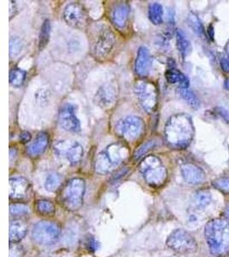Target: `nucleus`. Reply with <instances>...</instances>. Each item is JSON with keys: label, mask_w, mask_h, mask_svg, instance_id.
Wrapping results in <instances>:
<instances>
[{"label": "nucleus", "mask_w": 229, "mask_h": 257, "mask_svg": "<svg viewBox=\"0 0 229 257\" xmlns=\"http://www.w3.org/2000/svg\"><path fill=\"white\" fill-rule=\"evenodd\" d=\"M26 78V71L19 68L12 69L10 72V83L13 87H21Z\"/></svg>", "instance_id": "cd10ccee"}, {"label": "nucleus", "mask_w": 229, "mask_h": 257, "mask_svg": "<svg viewBox=\"0 0 229 257\" xmlns=\"http://www.w3.org/2000/svg\"><path fill=\"white\" fill-rule=\"evenodd\" d=\"M63 18L68 25L73 28H82L86 24L85 12L78 4H69L64 10Z\"/></svg>", "instance_id": "f8f14e48"}, {"label": "nucleus", "mask_w": 229, "mask_h": 257, "mask_svg": "<svg viewBox=\"0 0 229 257\" xmlns=\"http://www.w3.org/2000/svg\"><path fill=\"white\" fill-rule=\"evenodd\" d=\"M171 257H179V256H171Z\"/></svg>", "instance_id": "a18cd8bd"}, {"label": "nucleus", "mask_w": 229, "mask_h": 257, "mask_svg": "<svg viewBox=\"0 0 229 257\" xmlns=\"http://www.w3.org/2000/svg\"><path fill=\"white\" fill-rule=\"evenodd\" d=\"M224 215H225V218H226V220H228L229 221V205L226 207V209H225Z\"/></svg>", "instance_id": "79ce46f5"}, {"label": "nucleus", "mask_w": 229, "mask_h": 257, "mask_svg": "<svg viewBox=\"0 0 229 257\" xmlns=\"http://www.w3.org/2000/svg\"><path fill=\"white\" fill-rule=\"evenodd\" d=\"M49 98H50V93L45 88H41L36 94V100L41 104H44V103L47 104V99L49 100Z\"/></svg>", "instance_id": "c9c22d12"}, {"label": "nucleus", "mask_w": 229, "mask_h": 257, "mask_svg": "<svg viewBox=\"0 0 229 257\" xmlns=\"http://www.w3.org/2000/svg\"><path fill=\"white\" fill-rule=\"evenodd\" d=\"M30 183L23 177H15L10 179V198L12 200H22L25 198L29 190Z\"/></svg>", "instance_id": "4468645a"}, {"label": "nucleus", "mask_w": 229, "mask_h": 257, "mask_svg": "<svg viewBox=\"0 0 229 257\" xmlns=\"http://www.w3.org/2000/svg\"><path fill=\"white\" fill-rule=\"evenodd\" d=\"M213 186L225 194H229V177H221L213 181Z\"/></svg>", "instance_id": "473e14b6"}, {"label": "nucleus", "mask_w": 229, "mask_h": 257, "mask_svg": "<svg viewBox=\"0 0 229 257\" xmlns=\"http://www.w3.org/2000/svg\"><path fill=\"white\" fill-rule=\"evenodd\" d=\"M115 45V35L110 28L103 26L96 35L94 53L98 59H105L112 52Z\"/></svg>", "instance_id": "1a4fd4ad"}, {"label": "nucleus", "mask_w": 229, "mask_h": 257, "mask_svg": "<svg viewBox=\"0 0 229 257\" xmlns=\"http://www.w3.org/2000/svg\"><path fill=\"white\" fill-rule=\"evenodd\" d=\"M36 210L41 215L51 216L55 213V207L49 201L41 200L36 203Z\"/></svg>", "instance_id": "c756f323"}, {"label": "nucleus", "mask_w": 229, "mask_h": 257, "mask_svg": "<svg viewBox=\"0 0 229 257\" xmlns=\"http://www.w3.org/2000/svg\"><path fill=\"white\" fill-rule=\"evenodd\" d=\"M145 131V123L138 116H127L116 124V132L124 139L133 142L141 138Z\"/></svg>", "instance_id": "0eeeda50"}, {"label": "nucleus", "mask_w": 229, "mask_h": 257, "mask_svg": "<svg viewBox=\"0 0 229 257\" xmlns=\"http://www.w3.org/2000/svg\"><path fill=\"white\" fill-rule=\"evenodd\" d=\"M163 17V8L158 3H153L149 7V18L150 22L155 25H160L162 24Z\"/></svg>", "instance_id": "a878e982"}, {"label": "nucleus", "mask_w": 229, "mask_h": 257, "mask_svg": "<svg viewBox=\"0 0 229 257\" xmlns=\"http://www.w3.org/2000/svg\"><path fill=\"white\" fill-rule=\"evenodd\" d=\"M130 14V6L127 4H121L112 12V20L118 27L124 28L127 24Z\"/></svg>", "instance_id": "412c9836"}, {"label": "nucleus", "mask_w": 229, "mask_h": 257, "mask_svg": "<svg viewBox=\"0 0 229 257\" xmlns=\"http://www.w3.org/2000/svg\"><path fill=\"white\" fill-rule=\"evenodd\" d=\"M206 242L214 256L225 257L229 254V221L214 219L205 226Z\"/></svg>", "instance_id": "f03ea898"}, {"label": "nucleus", "mask_w": 229, "mask_h": 257, "mask_svg": "<svg viewBox=\"0 0 229 257\" xmlns=\"http://www.w3.org/2000/svg\"><path fill=\"white\" fill-rule=\"evenodd\" d=\"M51 33V24L50 21L47 19L44 21V23L42 24L39 35V49L40 51L44 49L47 47V45L49 42L50 39Z\"/></svg>", "instance_id": "b1692460"}, {"label": "nucleus", "mask_w": 229, "mask_h": 257, "mask_svg": "<svg viewBox=\"0 0 229 257\" xmlns=\"http://www.w3.org/2000/svg\"><path fill=\"white\" fill-rule=\"evenodd\" d=\"M224 85H225V88H226V89H228L229 90V79H226V81H225V83H224Z\"/></svg>", "instance_id": "c03bdc74"}, {"label": "nucleus", "mask_w": 229, "mask_h": 257, "mask_svg": "<svg viewBox=\"0 0 229 257\" xmlns=\"http://www.w3.org/2000/svg\"><path fill=\"white\" fill-rule=\"evenodd\" d=\"M212 201L211 194L208 190H203L197 191L194 195L193 202L195 206L198 208H204L210 204Z\"/></svg>", "instance_id": "393cba45"}, {"label": "nucleus", "mask_w": 229, "mask_h": 257, "mask_svg": "<svg viewBox=\"0 0 229 257\" xmlns=\"http://www.w3.org/2000/svg\"><path fill=\"white\" fill-rule=\"evenodd\" d=\"M31 135L30 132H24L20 135V141L23 144H28L31 140Z\"/></svg>", "instance_id": "58836bf2"}, {"label": "nucleus", "mask_w": 229, "mask_h": 257, "mask_svg": "<svg viewBox=\"0 0 229 257\" xmlns=\"http://www.w3.org/2000/svg\"><path fill=\"white\" fill-rule=\"evenodd\" d=\"M114 167L116 166L110 159L106 151L99 153L97 155L95 161H94V170L98 174H100V175L107 174L114 168Z\"/></svg>", "instance_id": "f3484780"}, {"label": "nucleus", "mask_w": 229, "mask_h": 257, "mask_svg": "<svg viewBox=\"0 0 229 257\" xmlns=\"http://www.w3.org/2000/svg\"><path fill=\"white\" fill-rule=\"evenodd\" d=\"M139 168L145 181L150 187H161L168 178L167 169L162 166L161 160L154 155L144 158Z\"/></svg>", "instance_id": "7ed1b4c3"}, {"label": "nucleus", "mask_w": 229, "mask_h": 257, "mask_svg": "<svg viewBox=\"0 0 229 257\" xmlns=\"http://www.w3.org/2000/svg\"><path fill=\"white\" fill-rule=\"evenodd\" d=\"M75 106L67 104L62 107L59 111V124L62 128L68 132L77 133L81 131V123L76 116Z\"/></svg>", "instance_id": "9b49d317"}, {"label": "nucleus", "mask_w": 229, "mask_h": 257, "mask_svg": "<svg viewBox=\"0 0 229 257\" xmlns=\"http://www.w3.org/2000/svg\"><path fill=\"white\" fill-rule=\"evenodd\" d=\"M54 151L57 155L66 159L71 165L79 163L83 156V149L81 144L72 141H59L54 145Z\"/></svg>", "instance_id": "9d476101"}, {"label": "nucleus", "mask_w": 229, "mask_h": 257, "mask_svg": "<svg viewBox=\"0 0 229 257\" xmlns=\"http://www.w3.org/2000/svg\"><path fill=\"white\" fill-rule=\"evenodd\" d=\"M10 212L12 215L20 216L29 213V207L24 204H12L10 207Z\"/></svg>", "instance_id": "f704fd0d"}, {"label": "nucleus", "mask_w": 229, "mask_h": 257, "mask_svg": "<svg viewBox=\"0 0 229 257\" xmlns=\"http://www.w3.org/2000/svg\"><path fill=\"white\" fill-rule=\"evenodd\" d=\"M28 231V225L23 220H15L10 225V242L17 243L23 239Z\"/></svg>", "instance_id": "6ab92c4d"}, {"label": "nucleus", "mask_w": 229, "mask_h": 257, "mask_svg": "<svg viewBox=\"0 0 229 257\" xmlns=\"http://www.w3.org/2000/svg\"><path fill=\"white\" fill-rule=\"evenodd\" d=\"M189 24L191 26V29L193 30L194 32L196 33L200 37H204L205 32L203 30V24L199 20V18H197V16L194 13H190L188 18Z\"/></svg>", "instance_id": "7c9ffc66"}, {"label": "nucleus", "mask_w": 229, "mask_h": 257, "mask_svg": "<svg viewBox=\"0 0 229 257\" xmlns=\"http://www.w3.org/2000/svg\"><path fill=\"white\" fill-rule=\"evenodd\" d=\"M60 235V229L54 223L41 221L33 229L32 237L37 243L41 245H51L58 241Z\"/></svg>", "instance_id": "6e6552de"}, {"label": "nucleus", "mask_w": 229, "mask_h": 257, "mask_svg": "<svg viewBox=\"0 0 229 257\" xmlns=\"http://www.w3.org/2000/svg\"><path fill=\"white\" fill-rule=\"evenodd\" d=\"M220 67L226 72L229 73V59L226 58V56L222 57L220 59Z\"/></svg>", "instance_id": "e433bc0d"}, {"label": "nucleus", "mask_w": 229, "mask_h": 257, "mask_svg": "<svg viewBox=\"0 0 229 257\" xmlns=\"http://www.w3.org/2000/svg\"><path fill=\"white\" fill-rule=\"evenodd\" d=\"M166 141L174 149H185L193 139L194 126L191 117L178 113L169 117L164 128Z\"/></svg>", "instance_id": "f257e3e1"}, {"label": "nucleus", "mask_w": 229, "mask_h": 257, "mask_svg": "<svg viewBox=\"0 0 229 257\" xmlns=\"http://www.w3.org/2000/svg\"><path fill=\"white\" fill-rule=\"evenodd\" d=\"M151 56L146 47H141L138 49V55L135 61V71L138 76L144 77L150 73L151 68Z\"/></svg>", "instance_id": "2eb2a0df"}, {"label": "nucleus", "mask_w": 229, "mask_h": 257, "mask_svg": "<svg viewBox=\"0 0 229 257\" xmlns=\"http://www.w3.org/2000/svg\"><path fill=\"white\" fill-rule=\"evenodd\" d=\"M87 244L88 245V249H91L93 251L96 250L98 243H97L96 241H95L94 238H92V239H88Z\"/></svg>", "instance_id": "ea45409f"}, {"label": "nucleus", "mask_w": 229, "mask_h": 257, "mask_svg": "<svg viewBox=\"0 0 229 257\" xmlns=\"http://www.w3.org/2000/svg\"><path fill=\"white\" fill-rule=\"evenodd\" d=\"M85 192V182L82 178H73L62 191V203L67 210L76 211L82 207Z\"/></svg>", "instance_id": "20e7f679"}, {"label": "nucleus", "mask_w": 229, "mask_h": 257, "mask_svg": "<svg viewBox=\"0 0 229 257\" xmlns=\"http://www.w3.org/2000/svg\"><path fill=\"white\" fill-rule=\"evenodd\" d=\"M179 92L180 96L182 97L183 99L191 106V108L195 110L199 108V99L192 91L190 90L189 88H179Z\"/></svg>", "instance_id": "bb28decb"}, {"label": "nucleus", "mask_w": 229, "mask_h": 257, "mask_svg": "<svg viewBox=\"0 0 229 257\" xmlns=\"http://www.w3.org/2000/svg\"><path fill=\"white\" fill-rule=\"evenodd\" d=\"M177 48L183 59L186 58L191 53V45L185 33L182 30H178L176 33Z\"/></svg>", "instance_id": "5701e85b"}, {"label": "nucleus", "mask_w": 229, "mask_h": 257, "mask_svg": "<svg viewBox=\"0 0 229 257\" xmlns=\"http://www.w3.org/2000/svg\"><path fill=\"white\" fill-rule=\"evenodd\" d=\"M106 152L107 153L110 159L115 166H118L121 163L122 161L127 158L128 156V150L126 147L122 146L121 144H112L106 149Z\"/></svg>", "instance_id": "aec40b11"}, {"label": "nucleus", "mask_w": 229, "mask_h": 257, "mask_svg": "<svg viewBox=\"0 0 229 257\" xmlns=\"http://www.w3.org/2000/svg\"><path fill=\"white\" fill-rule=\"evenodd\" d=\"M155 144L153 141H149L147 143L143 144L141 146L139 147V149L134 153V159L136 161H138L139 159H141L144 155H146L150 149H152Z\"/></svg>", "instance_id": "72a5a7b5"}, {"label": "nucleus", "mask_w": 229, "mask_h": 257, "mask_svg": "<svg viewBox=\"0 0 229 257\" xmlns=\"http://www.w3.org/2000/svg\"><path fill=\"white\" fill-rule=\"evenodd\" d=\"M134 92L138 101L148 113L156 111L158 104V93L152 82L145 80L138 81L134 86Z\"/></svg>", "instance_id": "39448f33"}, {"label": "nucleus", "mask_w": 229, "mask_h": 257, "mask_svg": "<svg viewBox=\"0 0 229 257\" xmlns=\"http://www.w3.org/2000/svg\"><path fill=\"white\" fill-rule=\"evenodd\" d=\"M117 99V88L112 83L102 85L94 95V102L101 108L111 107Z\"/></svg>", "instance_id": "ddd939ff"}, {"label": "nucleus", "mask_w": 229, "mask_h": 257, "mask_svg": "<svg viewBox=\"0 0 229 257\" xmlns=\"http://www.w3.org/2000/svg\"><path fill=\"white\" fill-rule=\"evenodd\" d=\"M61 184V177L59 173L55 172H52L47 177L45 182V187L48 191L53 192L59 189Z\"/></svg>", "instance_id": "c85d7f7f"}, {"label": "nucleus", "mask_w": 229, "mask_h": 257, "mask_svg": "<svg viewBox=\"0 0 229 257\" xmlns=\"http://www.w3.org/2000/svg\"><path fill=\"white\" fill-rule=\"evenodd\" d=\"M225 52H226V58L229 59V41L226 43V47H225Z\"/></svg>", "instance_id": "37998d69"}, {"label": "nucleus", "mask_w": 229, "mask_h": 257, "mask_svg": "<svg viewBox=\"0 0 229 257\" xmlns=\"http://www.w3.org/2000/svg\"><path fill=\"white\" fill-rule=\"evenodd\" d=\"M217 113L220 115V117H222L226 122L229 123V112L226 111V109L221 108V107H218Z\"/></svg>", "instance_id": "4c0bfd02"}, {"label": "nucleus", "mask_w": 229, "mask_h": 257, "mask_svg": "<svg viewBox=\"0 0 229 257\" xmlns=\"http://www.w3.org/2000/svg\"><path fill=\"white\" fill-rule=\"evenodd\" d=\"M165 77L169 83L175 84L179 83V88H188L189 80L184 74L176 70V69H170L166 71Z\"/></svg>", "instance_id": "4be33fe9"}, {"label": "nucleus", "mask_w": 229, "mask_h": 257, "mask_svg": "<svg viewBox=\"0 0 229 257\" xmlns=\"http://www.w3.org/2000/svg\"><path fill=\"white\" fill-rule=\"evenodd\" d=\"M49 144V137L46 133H40L36 138V140L30 144L27 149V152L32 157H37L42 155L47 149Z\"/></svg>", "instance_id": "a211bd4d"}, {"label": "nucleus", "mask_w": 229, "mask_h": 257, "mask_svg": "<svg viewBox=\"0 0 229 257\" xmlns=\"http://www.w3.org/2000/svg\"><path fill=\"white\" fill-rule=\"evenodd\" d=\"M15 5V2H13V1H10V18H12V12H17V7H14L13 8V6Z\"/></svg>", "instance_id": "a19ab883"}, {"label": "nucleus", "mask_w": 229, "mask_h": 257, "mask_svg": "<svg viewBox=\"0 0 229 257\" xmlns=\"http://www.w3.org/2000/svg\"><path fill=\"white\" fill-rule=\"evenodd\" d=\"M167 245L179 254H191L197 251V243L188 231L177 229L169 235Z\"/></svg>", "instance_id": "423d86ee"}, {"label": "nucleus", "mask_w": 229, "mask_h": 257, "mask_svg": "<svg viewBox=\"0 0 229 257\" xmlns=\"http://www.w3.org/2000/svg\"><path fill=\"white\" fill-rule=\"evenodd\" d=\"M181 174L184 180L189 184H198L205 179L203 169L194 164H185L182 166Z\"/></svg>", "instance_id": "dca6fc26"}, {"label": "nucleus", "mask_w": 229, "mask_h": 257, "mask_svg": "<svg viewBox=\"0 0 229 257\" xmlns=\"http://www.w3.org/2000/svg\"><path fill=\"white\" fill-rule=\"evenodd\" d=\"M24 48L23 41L18 36H12L10 38V55L11 57H17L19 55Z\"/></svg>", "instance_id": "2f4dec72"}]
</instances>
